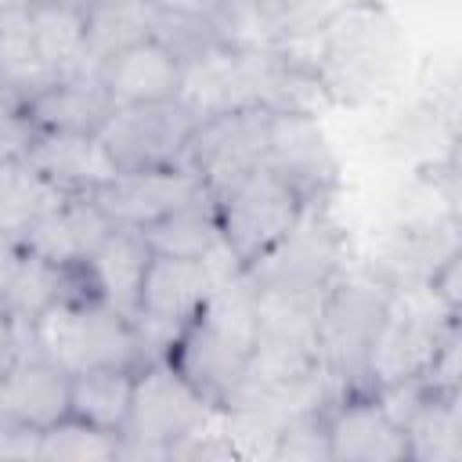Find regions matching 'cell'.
I'll return each mask as SVG.
<instances>
[{"mask_svg": "<svg viewBox=\"0 0 462 462\" xmlns=\"http://www.w3.org/2000/svg\"><path fill=\"white\" fill-rule=\"evenodd\" d=\"M256 350V285L245 271L220 282L173 336L166 361L224 411L242 390Z\"/></svg>", "mask_w": 462, "mask_h": 462, "instance_id": "1", "label": "cell"}, {"mask_svg": "<svg viewBox=\"0 0 462 462\" xmlns=\"http://www.w3.org/2000/svg\"><path fill=\"white\" fill-rule=\"evenodd\" d=\"M411 462H458L462 458V404L458 390H426L404 422Z\"/></svg>", "mask_w": 462, "mask_h": 462, "instance_id": "23", "label": "cell"}, {"mask_svg": "<svg viewBox=\"0 0 462 462\" xmlns=\"http://www.w3.org/2000/svg\"><path fill=\"white\" fill-rule=\"evenodd\" d=\"M72 4H87V7H90V4H94V0H72Z\"/></svg>", "mask_w": 462, "mask_h": 462, "instance_id": "33", "label": "cell"}, {"mask_svg": "<svg viewBox=\"0 0 462 462\" xmlns=\"http://www.w3.org/2000/svg\"><path fill=\"white\" fill-rule=\"evenodd\" d=\"M7 4H29V0H0V7H7Z\"/></svg>", "mask_w": 462, "mask_h": 462, "instance_id": "32", "label": "cell"}, {"mask_svg": "<svg viewBox=\"0 0 462 462\" xmlns=\"http://www.w3.org/2000/svg\"><path fill=\"white\" fill-rule=\"evenodd\" d=\"M22 162L61 195H94L101 184H108L119 173L101 134L32 130Z\"/></svg>", "mask_w": 462, "mask_h": 462, "instance_id": "14", "label": "cell"}, {"mask_svg": "<svg viewBox=\"0 0 462 462\" xmlns=\"http://www.w3.org/2000/svg\"><path fill=\"white\" fill-rule=\"evenodd\" d=\"M217 415L220 411L166 357H152L137 368L134 379L119 458H170L173 444L206 430Z\"/></svg>", "mask_w": 462, "mask_h": 462, "instance_id": "7", "label": "cell"}, {"mask_svg": "<svg viewBox=\"0 0 462 462\" xmlns=\"http://www.w3.org/2000/svg\"><path fill=\"white\" fill-rule=\"evenodd\" d=\"M307 202L314 199H307V191L296 180H289L271 162H260L256 170L242 173L213 195L224 249L235 256L242 271L253 267L300 224Z\"/></svg>", "mask_w": 462, "mask_h": 462, "instance_id": "4", "label": "cell"}, {"mask_svg": "<svg viewBox=\"0 0 462 462\" xmlns=\"http://www.w3.org/2000/svg\"><path fill=\"white\" fill-rule=\"evenodd\" d=\"M328 408V404H325ZM325 408H307L289 415L271 444V458H307L328 462V433H325Z\"/></svg>", "mask_w": 462, "mask_h": 462, "instance_id": "27", "label": "cell"}, {"mask_svg": "<svg viewBox=\"0 0 462 462\" xmlns=\"http://www.w3.org/2000/svg\"><path fill=\"white\" fill-rule=\"evenodd\" d=\"M390 285L372 271H346V263L332 274L321 292L318 314V361L343 386H365V357L383 325Z\"/></svg>", "mask_w": 462, "mask_h": 462, "instance_id": "5", "label": "cell"}, {"mask_svg": "<svg viewBox=\"0 0 462 462\" xmlns=\"http://www.w3.org/2000/svg\"><path fill=\"white\" fill-rule=\"evenodd\" d=\"M137 231L144 235L152 253L180 256V260H206L209 253H217L224 245L213 195L184 202V206L170 209L166 217H159V220H152V224H144Z\"/></svg>", "mask_w": 462, "mask_h": 462, "instance_id": "22", "label": "cell"}, {"mask_svg": "<svg viewBox=\"0 0 462 462\" xmlns=\"http://www.w3.org/2000/svg\"><path fill=\"white\" fill-rule=\"evenodd\" d=\"M29 25L51 76L79 72L90 58V7L72 0H29Z\"/></svg>", "mask_w": 462, "mask_h": 462, "instance_id": "20", "label": "cell"}, {"mask_svg": "<svg viewBox=\"0 0 462 462\" xmlns=\"http://www.w3.org/2000/svg\"><path fill=\"white\" fill-rule=\"evenodd\" d=\"M25 354L58 365L76 375L90 365L141 368L144 350L134 328V318L119 314L101 300H54L25 325Z\"/></svg>", "mask_w": 462, "mask_h": 462, "instance_id": "3", "label": "cell"}, {"mask_svg": "<svg viewBox=\"0 0 462 462\" xmlns=\"http://www.w3.org/2000/svg\"><path fill=\"white\" fill-rule=\"evenodd\" d=\"M47 79H54V76L40 58L25 4L0 7V87L11 97L25 101Z\"/></svg>", "mask_w": 462, "mask_h": 462, "instance_id": "24", "label": "cell"}, {"mask_svg": "<svg viewBox=\"0 0 462 462\" xmlns=\"http://www.w3.org/2000/svg\"><path fill=\"white\" fill-rule=\"evenodd\" d=\"M209 195V188L191 173V166L173 162V166H144V170H119L108 184L94 191V202L108 213L112 224L123 227H144L170 209L195 202Z\"/></svg>", "mask_w": 462, "mask_h": 462, "instance_id": "13", "label": "cell"}, {"mask_svg": "<svg viewBox=\"0 0 462 462\" xmlns=\"http://www.w3.org/2000/svg\"><path fill=\"white\" fill-rule=\"evenodd\" d=\"M94 72L116 108L180 101L184 90V54L155 29L112 47Z\"/></svg>", "mask_w": 462, "mask_h": 462, "instance_id": "10", "label": "cell"}, {"mask_svg": "<svg viewBox=\"0 0 462 462\" xmlns=\"http://www.w3.org/2000/svg\"><path fill=\"white\" fill-rule=\"evenodd\" d=\"M112 227L116 224L94 202V195H61L25 227L22 245L58 267H79Z\"/></svg>", "mask_w": 462, "mask_h": 462, "instance_id": "17", "label": "cell"}, {"mask_svg": "<svg viewBox=\"0 0 462 462\" xmlns=\"http://www.w3.org/2000/svg\"><path fill=\"white\" fill-rule=\"evenodd\" d=\"M242 267L235 256L220 245L206 260H180V256H162L152 253L144 278H141V296H137V314L134 328L144 350V361L166 357L173 336L184 328V321L206 303V296L238 274Z\"/></svg>", "mask_w": 462, "mask_h": 462, "instance_id": "6", "label": "cell"}, {"mask_svg": "<svg viewBox=\"0 0 462 462\" xmlns=\"http://www.w3.org/2000/svg\"><path fill=\"white\" fill-rule=\"evenodd\" d=\"M195 123L199 116L184 101L126 105L108 116L101 141L119 170L173 166V162H184V148H188Z\"/></svg>", "mask_w": 462, "mask_h": 462, "instance_id": "11", "label": "cell"}, {"mask_svg": "<svg viewBox=\"0 0 462 462\" xmlns=\"http://www.w3.org/2000/svg\"><path fill=\"white\" fill-rule=\"evenodd\" d=\"M155 11V22H173V25H206L220 18L227 0H148Z\"/></svg>", "mask_w": 462, "mask_h": 462, "instance_id": "28", "label": "cell"}, {"mask_svg": "<svg viewBox=\"0 0 462 462\" xmlns=\"http://www.w3.org/2000/svg\"><path fill=\"white\" fill-rule=\"evenodd\" d=\"M61 199V191H54L47 180H40L22 159L0 166V231L7 235H25V227L51 209Z\"/></svg>", "mask_w": 462, "mask_h": 462, "instance_id": "26", "label": "cell"}, {"mask_svg": "<svg viewBox=\"0 0 462 462\" xmlns=\"http://www.w3.org/2000/svg\"><path fill=\"white\" fill-rule=\"evenodd\" d=\"M152 260V249L144 242V235L137 227H123L116 224L101 245L87 256L83 271L90 278V289L101 303L116 307L119 314L134 318L137 314V296H141V278L144 267Z\"/></svg>", "mask_w": 462, "mask_h": 462, "instance_id": "19", "label": "cell"}, {"mask_svg": "<svg viewBox=\"0 0 462 462\" xmlns=\"http://www.w3.org/2000/svg\"><path fill=\"white\" fill-rule=\"evenodd\" d=\"M22 256H25L22 238L0 231V307H4V300H7V292H11V285H14V274H18V267H22Z\"/></svg>", "mask_w": 462, "mask_h": 462, "instance_id": "31", "label": "cell"}, {"mask_svg": "<svg viewBox=\"0 0 462 462\" xmlns=\"http://www.w3.org/2000/svg\"><path fill=\"white\" fill-rule=\"evenodd\" d=\"M25 357V325L0 307V379Z\"/></svg>", "mask_w": 462, "mask_h": 462, "instance_id": "29", "label": "cell"}, {"mask_svg": "<svg viewBox=\"0 0 462 462\" xmlns=\"http://www.w3.org/2000/svg\"><path fill=\"white\" fill-rule=\"evenodd\" d=\"M267 119L271 108L263 105H238L202 116L188 137L184 166L199 173L209 195L224 191L231 180L267 162Z\"/></svg>", "mask_w": 462, "mask_h": 462, "instance_id": "9", "label": "cell"}, {"mask_svg": "<svg viewBox=\"0 0 462 462\" xmlns=\"http://www.w3.org/2000/svg\"><path fill=\"white\" fill-rule=\"evenodd\" d=\"M321 90L336 101H361L383 90L401 58V36L379 0H343L314 29Z\"/></svg>", "mask_w": 462, "mask_h": 462, "instance_id": "2", "label": "cell"}, {"mask_svg": "<svg viewBox=\"0 0 462 462\" xmlns=\"http://www.w3.org/2000/svg\"><path fill=\"white\" fill-rule=\"evenodd\" d=\"M69 383L72 375L58 365L25 354L4 379H0V419L47 430L61 415H69Z\"/></svg>", "mask_w": 462, "mask_h": 462, "instance_id": "18", "label": "cell"}, {"mask_svg": "<svg viewBox=\"0 0 462 462\" xmlns=\"http://www.w3.org/2000/svg\"><path fill=\"white\" fill-rule=\"evenodd\" d=\"M267 162L296 180L307 199H325L336 184V159L318 126L314 112L303 108H271L267 119Z\"/></svg>", "mask_w": 462, "mask_h": 462, "instance_id": "15", "label": "cell"}, {"mask_svg": "<svg viewBox=\"0 0 462 462\" xmlns=\"http://www.w3.org/2000/svg\"><path fill=\"white\" fill-rule=\"evenodd\" d=\"M123 437L101 426H90L76 415H61L47 430H40L36 458L43 462H108L119 458Z\"/></svg>", "mask_w": 462, "mask_h": 462, "instance_id": "25", "label": "cell"}, {"mask_svg": "<svg viewBox=\"0 0 462 462\" xmlns=\"http://www.w3.org/2000/svg\"><path fill=\"white\" fill-rule=\"evenodd\" d=\"M343 231L332 220L325 199L307 202L300 224L271 249L263 253L245 274L260 289H300V292H321L332 274L343 267Z\"/></svg>", "mask_w": 462, "mask_h": 462, "instance_id": "8", "label": "cell"}, {"mask_svg": "<svg viewBox=\"0 0 462 462\" xmlns=\"http://www.w3.org/2000/svg\"><path fill=\"white\" fill-rule=\"evenodd\" d=\"M36 444H40V430L0 419V458H36Z\"/></svg>", "mask_w": 462, "mask_h": 462, "instance_id": "30", "label": "cell"}, {"mask_svg": "<svg viewBox=\"0 0 462 462\" xmlns=\"http://www.w3.org/2000/svg\"><path fill=\"white\" fill-rule=\"evenodd\" d=\"M134 379L137 368H119V365H90L76 372L69 383V415L123 437L134 401Z\"/></svg>", "mask_w": 462, "mask_h": 462, "instance_id": "21", "label": "cell"}, {"mask_svg": "<svg viewBox=\"0 0 462 462\" xmlns=\"http://www.w3.org/2000/svg\"><path fill=\"white\" fill-rule=\"evenodd\" d=\"M116 112L94 69L65 72L36 87L22 101V116L32 130L51 134H101L108 116Z\"/></svg>", "mask_w": 462, "mask_h": 462, "instance_id": "16", "label": "cell"}, {"mask_svg": "<svg viewBox=\"0 0 462 462\" xmlns=\"http://www.w3.org/2000/svg\"><path fill=\"white\" fill-rule=\"evenodd\" d=\"M328 462H404V430L383 411L372 390H339L325 408Z\"/></svg>", "mask_w": 462, "mask_h": 462, "instance_id": "12", "label": "cell"}]
</instances>
